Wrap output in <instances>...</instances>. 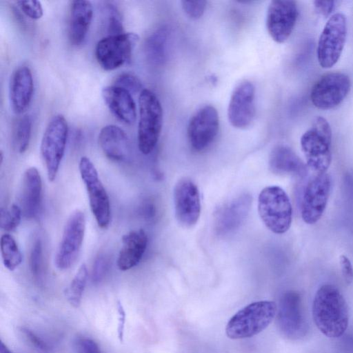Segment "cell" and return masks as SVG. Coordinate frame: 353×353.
Wrapping results in <instances>:
<instances>
[{
  "label": "cell",
  "instance_id": "cell-38",
  "mask_svg": "<svg viewBox=\"0 0 353 353\" xmlns=\"http://www.w3.org/2000/svg\"><path fill=\"white\" fill-rule=\"evenodd\" d=\"M339 264L345 283L351 284L353 282V265L350 259L346 255L341 254L339 256Z\"/></svg>",
  "mask_w": 353,
  "mask_h": 353
},
{
  "label": "cell",
  "instance_id": "cell-6",
  "mask_svg": "<svg viewBox=\"0 0 353 353\" xmlns=\"http://www.w3.org/2000/svg\"><path fill=\"white\" fill-rule=\"evenodd\" d=\"M68 125L61 114L53 116L49 121L41 142V154L45 163L49 181L55 179L64 156Z\"/></svg>",
  "mask_w": 353,
  "mask_h": 353
},
{
  "label": "cell",
  "instance_id": "cell-16",
  "mask_svg": "<svg viewBox=\"0 0 353 353\" xmlns=\"http://www.w3.org/2000/svg\"><path fill=\"white\" fill-rule=\"evenodd\" d=\"M281 332L290 339L303 336L306 322L303 314L301 299L294 291L285 292L281 298L276 314Z\"/></svg>",
  "mask_w": 353,
  "mask_h": 353
},
{
  "label": "cell",
  "instance_id": "cell-29",
  "mask_svg": "<svg viewBox=\"0 0 353 353\" xmlns=\"http://www.w3.org/2000/svg\"><path fill=\"white\" fill-rule=\"evenodd\" d=\"M0 247L4 266L10 271L15 270L22 261V255L14 239L9 234H3Z\"/></svg>",
  "mask_w": 353,
  "mask_h": 353
},
{
  "label": "cell",
  "instance_id": "cell-24",
  "mask_svg": "<svg viewBox=\"0 0 353 353\" xmlns=\"http://www.w3.org/2000/svg\"><path fill=\"white\" fill-rule=\"evenodd\" d=\"M93 17L90 1L75 0L71 1L68 37L70 43L79 46L85 41Z\"/></svg>",
  "mask_w": 353,
  "mask_h": 353
},
{
  "label": "cell",
  "instance_id": "cell-22",
  "mask_svg": "<svg viewBox=\"0 0 353 353\" xmlns=\"http://www.w3.org/2000/svg\"><path fill=\"white\" fill-rule=\"evenodd\" d=\"M98 140L101 149L108 159L115 161H123L130 157V139L125 132L119 126H104L99 134Z\"/></svg>",
  "mask_w": 353,
  "mask_h": 353
},
{
  "label": "cell",
  "instance_id": "cell-13",
  "mask_svg": "<svg viewBox=\"0 0 353 353\" xmlns=\"http://www.w3.org/2000/svg\"><path fill=\"white\" fill-rule=\"evenodd\" d=\"M219 129V114L212 105L199 108L188 125V137L191 148L196 152L207 149L215 140Z\"/></svg>",
  "mask_w": 353,
  "mask_h": 353
},
{
  "label": "cell",
  "instance_id": "cell-12",
  "mask_svg": "<svg viewBox=\"0 0 353 353\" xmlns=\"http://www.w3.org/2000/svg\"><path fill=\"white\" fill-rule=\"evenodd\" d=\"M351 88L349 77L334 72L323 75L313 85L310 99L313 105L321 110L333 109L347 96Z\"/></svg>",
  "mask_w": 353,
  "mask_h": 353
},
{
  "label": "cell",
  "instance_id": "cell-3",
  "mask_svg": "<svg viewBox=\"0 0 353 353\" xmlns=\"http://www.w3.org/2000/svg\"><path fill=\"white\" fill-rule=\"evenodd\" d=\"M332 130L327 121L316 117L301 138L307 167L315 174L327 172L332 161Z\"/></svg>",
  "mask_w": 353,
  "mask_h": 353
},
{
  "label": "cell",
  "instance_id": "cell-28",
  "mask_svg": "<svg viewBox=\"0 0 353 353\" xmlns=\"http://www.w3.org/2000/svg\"><path fill=\"white\" fill-rule=\"evenodd\" d=\"M88 280V269L85 263L81 265L65 291V296L71 305L79 307Z\"/></svg>",
  "mask_w": 353,
  "mask_h": 353
},
{
  "label": "cell",
  "instance_id": "cell-31",
  "mask_svg": "<svg viewBox=\"0 0 353 353\" xmlns=\"http://www.w3.org/2000/svg\"><path fill=\"white\" fill-rule=\"evenodd\" d=\"M22 211L19 206L12 204L8 208H1L0 212L1 228L6 231H12L20 224Z\"/></svg>",
  "mask_w": 353,
  "mask_h": 353
},
{
  "label": "cell",
  "instance_id": "cell-8",
  "mask_svg": "<svg viewBox=\"0 0 353 353\" xmlns=\"http://www.w3.org/2000/svg\"><path fill=\"white\" fill-rule=\"evenodd\" d=\"M81 177L85 185L91 211L101 228H107L110 222V203L108 194L98 172L90 159L82 157L79 161Z\"/></svg>",
  "mask_w": 353,
  "mask_h": 353
},
{
  "label": "cell",
  "instance_id": "cell-35",
  "mask_svg": "<svg viewBox=\"0 0 353 353\" xmlns=\"http://www.w3.org/2000/svg\"><path fill=\"white\" fill-rule=\"evenodd\" d=\"M17 3L21 11L31 19H39L43 14L41 3L39 1H19Z\"/></svg>",
  "mask_w": 353,
  "mask_h": 353
},
{
  "label": "cell",
  "instance_id": "cell-37",
  "mask_svg": "<svg viewBox=\"0 0 353 353\" xmlns=\"http://www.w3.org/2000/svg\"><path fill=\"white\" fill-rule=\"evenodd\" d=\"M77 353H101L98 344L89 338H79L75 343Z\"/></svg>",
  "mask_w": 353,
  "mask_h": 353
},
{
  "label": "cell",
  "instance_id": "cell-34",
  "mask_svg": "<svg viewBox=\"0 0 353 353\" xmlns=\"http://www.w3.org/2000/svg\"><path fill=\"white\" fill-rule=\"evenodd\" d=\"M109 259L103 254H100L94 260L92 270V281L100 283L105 276L109 269Z\"/></svg>",
  "mask_w": 353,
  "mask_h": 353
},
{
  "label": "cell",
  "instance_id": "cell-17",
  "mask_svg": "<svg viewBox=\"0 0 353 353\" xmlns=\"http://www.w3.org/2000/svg\"><path fill=\"white\" fill-rule=\"evenodd\" d=\"M255 88L252 83L243 81L234 89L228 109V120L238 129L250 125L255 116Z\"/></svg>",
  "mask_w": 353,
  "mask_h": 353
},
{
  "label": "cell",
  "instance_id": "cell-40",
  "mask_svg": "<svg viewBox=\"0 0 353 353\" xmlns=\"http://www.w3.org/2000/svg\"><path fill=\"white\" fill-rule=\"evenodd\" d=\"M117 313H118V326H117V335L119 341L121 342L123 340L125 323V312L123 306L120 301L117 302Z\"/></svg>",
  "mask_w": 353,
  "mask_h": 353
},
{
  "label": "cell",
  "instance_id": "cell-18",
  "mask_svg": "<svg viewBox=\"0 0 353 353\" xmlns=\"http://www.w3.org/2000/svg\"><path fill=\"white\" fill-rule=\"evenodd\" d=\"M252 197L242 194L221 205L214 214V228L219 235L237 230L249 214Z\"/></svg>",
  "mask_w": 353,
  "mask_h": 353
},
{
  "label": "cell",
  "instance_id": "cell-11",
  "mask_svg": "<svg viewBox=\"0 0 353 353\" xmlns=\"http://www.w3.org/2000/svg\"><path fill=\"white\" fill-rule=\"evenodd\" d=\"M85 230L84 214L79 210L68 217L54 256V265L61 270L70 268L77 260L82 247Z\"/></svg>",
  "mask_w": 353,
  "mask_h": 353
},
{
  "label": "cell",
  "instance_id": "cell-21",
  "mask_svg": "<svg viewBox=\"0 0 353 353\" xmlns=\"http://www.w3.org/2000/svg\"><path fill=\"white\" fill-rule=\"evenodd\" d=\"M103 99L111 112L125 124H133L137 119V108L132 94L117 85L104 87Z\"/></svg>",
  "mask_w": 353,
  "mask_h": 353
},
{
  "label": "cell",
  "instance_id": "cell-23",
  "mask_svg": "<svg viewBox=\"0 0 353 353\" xmlns=\"http://www.w3.org/2000/svg\"><path fill=\"white\" fill-rule=\"evenodd\" d=\"M148 245V236L141 229L134 230L122 237V246L117 259V266L122 271L136 266L144 254Z\"/></svg>",
  "mask_w": 353,
  "mask_h": 353
},
{
  "label": "cell",
  "instance_id": "cell-27",
  "mask_svg": "<svg viewBox=\"0 0 353 353\" xmlns=\"http://www.w3.org/2000/svg\"><path fill=\"white\" fill-rule=\"evenodd\" d=\"M32 119L29 115H24L16 121L12 130V144L19 153H23L29 146L31 132Z\"/></svg>",
  "mask_w": 353,
  "mask_h": 353
},
{
  "label": "cell",
  "instance_id": "cell-32",
  "mask_svg": "<svg viewBox=\"0 0 353 353\" xmlns=\"http://www.w3.org/2000/svg\"><path fill=\"white\" fill-rule=\"evenodd\" d=\"M114 85L122 88L132 94L141 92L142 84L139 79L130 73H123L119 74L114 81Z\"/></svg>",
  "mask_w": 353,
  "mask_h": 353
},
{
  "label": "cell",
  "instance_id": "cell-9",
  "mask_svg": "<svg viewBox=\"0 0 353 353\" xmlns=\"http://www.w3.org/2000/svg\"><path fill=\"white\" fill-rule=\"evenodd\" d=\"M331 192V178L327 172L313 173L302 192L301 214L307 224L316 223L322 216Z\"/></svg>",
  "mask_w": 353,
  "mask_h": 353
},
{
  "label": "cell",
  "instance_id": "cell-39",
  "mask_svg": "<svg viewBox=\"0 0 353 353\" xmlns=\"http://www.w3.org/2000/svg\"><path fill=\"white\" fill-rule=\"evenodd\" d=\"M22 332L30 343L37 349L45 352L49 351L50 347L48 344L32 332V330L27 328H23Z\"/></svg>",
  "mask_w": 353,
  "mask_h": 353
},
{
  "label": "cell",
  "instance_id": "cell-41",
  "mask_svg": "<svg viewBox=\"0 0 353 353\" xmlns=\"http://www.w3.org/2000/svg\"><path fill=\"white\" fill-rule=\"evenodd\" d=\"M314 5L316 10L321 14L327 17L330 14L334 8L333 1H314Z\"/></svg>",
  "mask_w": 353,
  "mask_h": 353
},
{
  "label": "cell",
  "instance_id": "cell-19",
  "mask_svg": "<svg viewBox=\"0 0 353 353\" xmlns=\"http://www.w3.org/2000/svg\"><path fill=\"white\" fill-rule=\"evenodd\" d=\"M34 92V81L30 69L22 65L12 72L9 82V99L12 111L21 114L30 105Z\"/></svg>",
  "mask_w": 353,
  "mask_h": 353
},
{
  "label": "cell",
  "instance_id": "cell-14",
  "mask_svg": "<svg viewBox=\"0 0 353 353\" xmlns=\"http://www.w3.org/2000/svg\"><path fill=\"white\" fill-rule=\"evenodd\" d=\"M175 216L184 228H191L198 221L201 214V200L199 189L190 178L179 179L173 192Z\"/></svg>",
  "mask_w": 353,
  "mask_h": 353
},
{
  "label": "cell",
  "instance_id": "cell-10",
  "mask_svg": "<svg viewBox=\"0 0 353 353\" xmlns=\"http://www.w3.org/2000/svg\"><path fill=\"white\" fill-rule=\"evenodd\" d=\"M139 41L134 32L108 35L99 40L95 48V57L105 70H115L130 60L132 50Z\"/></svg>",
  "mask_w": 353,
  "mask_h": 353
},
{
  "label": "cell",
  "instance_id": "cell-33",
  "mask_svg": "<svg viewBox=\"0 0 353 353\" xmlns=\"http://www.w3.org/2000/svg\"><path fill=\"white\" fill-rule=\"evenodd\" d=\"M107 10V31L108 35L123 33V24L119 12L112 5H108Z\"/></svg>",
  "mask_w": 353,
  "mask_h": 353
},
{
  "label": "cell",
  "instance_id": "cell-15",
  "mask_svg": "<svg viewBox=\"0 0 353 353\" xmlns=\"http://www.w3.org/2000/svg\"><path fill=\"white\" fill-rule=\"evenodd\" d=\"M298 17L294 1L274 0L268 6L266 17L267 30L276 43L285 42L292 34Z\"/></svg>",
  "mask_w": 353,
  "mask_h": 353
},
{
  "label": "cell",
  "instance_id": "cell-7",
  "mask_svg": "<svg viewBox=\"0 0 353 353\" xmlns=\"http://www.w3.org/2000/svg\"><path fill=\"white\" fill-rule=\"evenodd\" d=\"M346 37V17L343 13H335L325 23L318 41L317 59L323 68H330L339 61Z\"/></svg>",
  "mask_w": 353,
  "mask_h": 353
},
{
  "label": "cell",
  "instance_id": "cell-4",
  "mask_svg": "<svg viewBox=\"0 0 353 353\" xmlns=\"http://www.w3.org/2000/svg\"><path fill=\"white\" fill-rule=\"evenodd\" d=\"M258 212L265 226L275 234H283L291 226L292 208L290 200L279 186H268L261 191L258 198Z\"/></svg>",
  "mask_w": 353,
  "mask_h": 353
},
{
  "label": "cell",
  "instance_id": "cell-20",
  "mask_svg": "<svg viewBox=\"0 0 353 353\" xmlns=\"http://www.w3.org/2000/svg\"><path fill=\"white\" fill-rule=\"evenodd\" d=\"M42 181L35 167L26 170L22 179L20 205L22 214L28 219H36L41 208Z\"/></svg>",
  "mask_w": 353,
  "mask_h": 353
},
{
  "label": "cell",
  "instance_id": "cell-36",
  "mask_svg": "<svg viewBox=\"0 0 353 353\" xmlns=\"http://www.w3.org/2000/svg\"><path fill=\"white\" fill-rule=\"evenodd\" d=\"M181 3L183 10L193 19H198L202 17L207 4L205 1H182Z\"/></svg>",
  "mask_w": 353,
  "mask_h": 353
},
{
  "label": "cell",
  "instance_id": "cell-25",
  "mask_svg": "<svg viewBox=\"0 0 353 353\" xmlns=\"http://www.w3.org/2000/svg\"><path fill=\"white\" fill-rule=\"evenodd\" d=\"M270 168L278 174H294L303 176L306 172L307 165L288 146L278 145L270 152Z\"/></svg>",
  "mask_w": 353,
  "mask_h": 353
},
{
  "label": "cell",
  "instance_id": "cell-26",
  "mask_svg": "<svg viewBox=\"0 0 353 353\" xmlns=\"http://www.w3.org/2000/svg\"><path fill=\"white\" fill-rule=\"evenodd\" d=\"M168 32L163 28L152 32L146 39L144 46L145 54L151 63L159 64L165 57Z\"/></svg>",
  "mask_w": 353,
  "mask_h": 353
},
{
  "label": "cell",
  "instance_id": "cell-42",
  "mask_svg": "<svg viewBox=\"0 0 353 353\" xmlns=\"http://www.w3.org/2000/svg\"><path fill=\"white\" fill-rule=\"evenodd\" d=\"M0 353H12L8 347L1 341Z\"/></svg>",
  "mask_w": 353,
  "mask_h": 353
},
{
  "label": "cell",
  "instance_id": "cell-30",
  "mask_svg": "<svg viewBox=\"0 0 353 353\" xmlns=\"http://www.w3.org/2000/svg\"><path fill=\"white\" fill-rule=\"evenodd\" d=\"M29 268L32 276L38 281L41 279L43 274V255L41 239H34L29 256Z\"/></svg>",
  "mask_w": 353,
  "mask_h": 353
},
{
  "label": "cell",
  "instance_id": "cell-5",
  "mask_svg": "<svg viewBox=\"0 0 353 353\" xmlns=\"http://www.w3.org/2000/svg\"><path fill=\"white\" fill-rule=\"evenodd\" d=\"M137 141L139 150L150 154L156 146L162 128L163 109L157 96L143 89L139 97Z\"/></svg>",
  "mask_w": 353,
  "mask_h": 353
},
{
  "label": "cell",
  "instance_id": "cell-1",
  "mask_svg": "<svg viewBox=\"0 0 353 353\" xmlns=\"http://www.w3.org/2000/svg\"><path fill=\"white\" fill-rule=\"evenodd\" d=\"M312 317L319 330L329 338H339L349 321L346 301L339 290L325 284L316 291L312 303Z\"/></svg>",
  "mask_w": 353,
  "mask_h": 353
},
{
  "label": "cell",
  "instance_id": "cell-2",
  "mask_svg": "<svg viewBox=\"0 0 353 353\" xmlns=\"http://www.w3.org/2000/svg\"><path fill=\"white\" fill-rule=\"evenodd\" d=\"M277 305L272 301L250 303L228 321L225 333L232 339L252 337L264 330L276 316Z\"/></svg>",
  "mask_w": 353,
  "mask_h": 353
}]
</instances>
